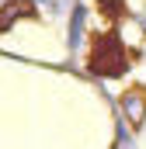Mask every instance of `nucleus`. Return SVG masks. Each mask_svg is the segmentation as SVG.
I'll return each instance as SVG.
<instances>
[{
    "label": "nucleus",
    "instance_id": "f257e3e1",
    "mask_svg": "<svg viewBox=\"0 0 146 149\" xmlns=\"http://www.w3.org/2000/svg\"><path fill=\"white\" fill-rule=\"evenodd\" d=\"M91 66L105 76H118L125 66H129V56H125V45L122 38L115 35H101L98 45H94V56H91Z\"/></svg>",
    "mask_w": 146,
    "mask_h": 149
},
{
    "label": "nucleus",
    "instance_id": "7ed1b4c3",
    "mask_svg": "<svg viewBox=\"0 0 146 149\" xmlns=\"http://www.w3.org/2000/svg\"><path fill=\"white\" fill-rule=\"evenodd\" d=\"M21 14H32V3L28 0H14V3H7L4 7V14H0V28H7L14 17H21Z\"/></svg>",
    "mask_w": 146,
    "mask_h": 149
},
{
    "label": "nucleus",
    "instance_id": "f03ea898",
    "mask_svg": "<svg viewBox=\"0 0 146 149\" xmlns=\"http://www.w3.org/2000/svg\"><path fill=\"white\" fill-rule=\"evenodd\" d=\"M122 108H125V118H129L132 125H139L143 114H146V94L143 90H129L125 101H122Z\"/></svg>",
    "mask_w": 146,
    "mask_h": 149
}]
</instances>
